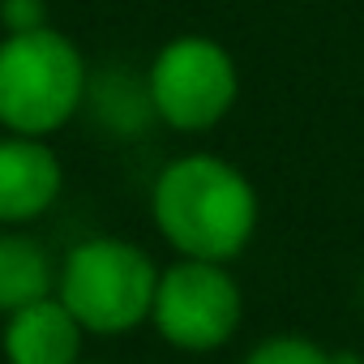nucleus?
I'll return each instance as SVG.
<instances>
[{"label":"nucleus","mask_w":364,"mask_h":364,"mask_svg":"<svg viewBox=\"0 0 364 364\" xmlns=\"http://www.w3.org/2000/svg\"><path fill=\"white\" fill-rule=\"evenodd\" d=\"M0 26L5 35H26V31H43L48 22V5L43 0H0Z\"/></svg>","instance_id":"10"},{"label":"nucleus","mask_w":364,"mask_h":364,"mask_svg":"<svg viewBox=\"0 0 364 364\" xmlns=\"http://www.w3.org/2000/svg\"><path fill=\"white\" fill-rule=\"evenodd\" d=\"M159 266L146 249L120 236H90L73 245L56 274L60 304L86 334H129L150 321Z\"/></svg>","instance_id":"3"},{"label":"nucleus","mask_w":364,"mask_h":364,"mask_svg":"<svg viewBox=\"0 0 364 364\" xmlns=\"http://www.w3.org/2000/svg\"><path fill=\"white\" fill-rule=\"evenodd\" d=\"M150 215L163 240L193 262H232L249 249L257 232V189L253 180L219 154H180L171 159L154 189Z\"/></svg>","instance_id":"1"},{"label":"nucleus","mask_w":364,"mask_h":364,"mask_svg":"<svg viewBox=\"0 0 364 364\" xmlns=\"http://www.w3.org/2000/svg\"><path fill=\"white\" fill-rule=\"evenodd\" d=\"M146 95L163 124L180 133H206L236 107L240 69L219 39L176 35L154 52L146 69Z\"/></svg>","instance_id":"4"},{"label":"nucleus","mask_w":364,"mask_h":364,"mask_svg":"<svg viewBox=\"0 0 364 364\" xmlns=\"http://www.w3.org/2000/svg\"><path fill=\"white\" fill-rule=\"evenodd\" d=\"M65 185V167L43 137H0V228L43 219Z\"/></svg>","instance_id":"6"},{"label":"nucleus","mask_w":364,"mask_h":364,"mask_svg":"<svg viewBox=\"0 0 364 364\" xmlns=\"http://www.w3.org/2000/svg\"><path fill=\"white\" fill-rule=\"evenodd\" d=\"M82 364H86V360H82Z\"/></svg>","instance_id":"12"},{"label":"nucleus","mask_w":364,"mask_h":364,"mask_svg":"<svg viewBox=\"0 0 364 364\" xmlns=\"http://www.w3.org/2000/svg\"><path fill=\"white\" fill-rule=\"evenodd\" d=\"M245 364H351V351H326L304 334H274L257 343L245 355Z\"/></svg>","instance_id":"9"},{"label":"nucleus","mask_w":364,"mask_h":364,"mask_svg":"<svg viewBox=\"0 0 364 364\" xmlns=\"http://www.w3.org/2000/svg\"><path fill=\"white\" fill-rule=\"evenodd\" d=\"M351 364H364V360H355V355H351Z\"/></svg>","instance_id":"11"},{"label":"nucleus","mask_w":364,"mask_h":364,"mask_svg":"<svg viewBox=\"0 0 364 364\" xmlns=\"http://www.w3.org/2000/svg\"><path fill=\"white\" fill-rule=\"evenodd\" d=\"M90 95L82 48L56 26L0 39V129L48 137L65 129Z\"/></svg>","instance_id":"2"},{"label":"nucleus","mask_w":364,"mask_h":364,"mask_svg":"<svg viewBox=\"0 0 364 364\" xmlns=\"http://www.w3.org/2000/svg\"><path fill=\"white\" fill-rule=\"evenodd\" d=\"M82 343H86V330L60 304V296L35 300L9 313L5 334H0L9 364H82Z\"/></svg>","instance_id":"7"},{"label":"nucleus","mask_w":364,"mask_h":364,"mask_svg":"<svg viewBox=\"0 0 364 364\" xmlns=\"http://www.w3.org/2000/svg\"><path fill=\"white\" fill-rule=\"evenodd\" d=\"M56 257L26 232H0V313H18L56 296Z\"/></svg>","instance_id":"8"},{"label":"nucleus","mask_w":364,"mask_h":364,"mask_svg":"<svg viewBox=\"0 0 364 364\" xmlns=\"http://www.w3.org/2000/svg\"><path fill=\"white\" fill-rule=\"evenodd\" d=\"M245 317L240 283L228 274L223 262H193L180 257L159 270L150 321L176 351H219Z\"/></svg>","instance_id":"5"}]
</instances>
